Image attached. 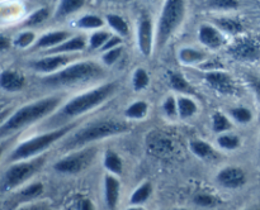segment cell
<instances>
[{"label":"cell","mask_w":260,"mask_h":210,"mask_svg":"<svg viewBox=\"0 0 260 210\" xmlns=\"http://www.w3.org/2000/svg\"><path fill=\"white\" fill-rule=\"evenodd\" d=\"M85 48V38L75 37L70 40L61 43L57 47L48 51V53H62V52H74V51H80Z\"/></svg>","instance_id":"17"},{"label":"cell","mask_w":260,"mask_h":210,"mask_svg":"<svg viewBox=\"0 0 260 210\" xmlns=\"http://www.w3.org/2000/svg\"><path fill=\"white\" fill-rule=\"evenodd\" d=\"M80 210H94V206L88 199H84L80 204Z\"/></svg>","instance_id":"45"},{"label":"cell","mask_w":260,"mask_h":210,"mask_svg":"<svg viewBox=\"0 0 260 210\" xmlns=\"http://www.w3.org/2000/svg\"><path fill=\"white\" fill-rule=\"evenodd\" d=\"M190 149L193 151V153L197 154L198 157H202V158H206V157L213 154L212 147L208 143L202 141H193L190 142Z\"/></svg>","instance_id":"28"},{"label":"cell","mask_w":260,"mask_h":210,"mask_svg":"<svg viewBox=\"0 0 260 210\" xmlns=\"http://www.w3.org/2000/svg\"><path fill=\"white\" fill-rule=\"evenodd\" d=\"M217 24L220 25L222 29H225L226 32L233 33V34H236V33L241 32L243 30V25L238 22V20L230 19V18H223V19H218Z\"/></svg>","instance_id":"29"},{"label":"cell","mask_w":260,"mask_h":210,"mask_svg":"<svg viewBox=\"0 0 260 210\" xmlns=\"http://www.w3.org/2000/svg\"><path fill=\"white\" fill-rule=\"evenodd\" d=\"M250 83L253 86L254 91H255L256 96H258V100L260 101V80H258V78H251Z\"/></svg>","instance_id":"44"},{"label":"cell","mask_w":260,"mask_h":210,"mask_svg":"<svg viewBox=\"0 0 260 210\" xmlns=\"http://www.w3.org/2000/svg\"><path fill=\"white\" fill-rule=\"evenodd\" d=\"M206 81L212 89L223 95H233L236 93V85L230 75L221 71H211L206 75Z\"/></svg>","instance_id":"10"},{"label":"cell","mask_w":260,"mask_h":210,"mask_svg":"<svg viewBox=\"0 0 260 210\" xmlns=\"http://www.w3.org/2000/svg\"><path fill=\"white\" fill-rule=\"evenodd\" d=\"M231 115L239 120L240 123H248V121L251 120V113L249 109L246 108H235L230 110Z\"/></svg>","instance_id":"38"},{"label":"cell","mask_w":260,"mask_h":210,"mask_svg":"<svg viewBox=\"0 0 260 210\" xmlns=\"http://www.w3.org/2000/svg\"><path fill=\"white\" fill-rule=\"evenodd\" d=\"M170 83H172L173 88L178 91H183V93H193V90L190 89V85L187 82L184 77L179 73L172 72L169 76Z\"/></svg>","instance_id":"27"},{"label":"cell","mask_w":260,"mask_h":210,"mask_svg":"<svg viewBox=\"0 0 260 210\" xmlns=\"http://www.w3.org/2000/svg\"><path fill=\"white\" fill-rule=\"evenodd\" d=\"M61 103L60 96H52V98L42 99L36 103L28 104V105L23 106V108L18 109L7 121L2 124L0 128V134L3 137L12 134L14 132L19 131V129L25 128L29 124L35 123V121L40 120L43 116L47 114L52 113L53 110L58 108Z\"/></svg>","instance_id":"1"},{"label":"cell","mask_w":260,"mask_h":210,"mask_svg":"<svg viewBox=\"0 0 260 210\" xmlns=\"http://www.w3.org/2000/svg\"><path fill=\"white\" fill-rule=\"evenodd\" d=\"M231 128V123L223 114L215 113L213 114V129L216 132H225Z\"/></svg>","instance_id":"34"},{"label":"cell","mask_w":260,"mask_h":210,"mask_svg":"<svg viewBox=\"0 0 260 210\" xmlns=\"http://www.w3.org/2000/svg\"><path fill=\"white\" fill-rule=\"evenodd\" d=\"M116 83L109 82L106 83V85L99 86V88L94 89V90L88 91V93L76 96V98L69 101L61 109L55 120H52V123L58 124L60 121L68 120V119H71L74 116L80 115V114H84L86 111L91 110V109L96 108L102 103H104L109 96L113 95V93L116 91Z\"/></svg>","instance_id":"3"},{"label":"cell","mask_w":260,"mask_h":210,"mask_svg":"<svg viewBox=\"0 0 260 210\" xmlns=\"http://www.w3.org/2000/svg\"><path fill=\"white\" fill-rule=\"evenodd\" d=\"M128 210H144V209H141V207H129Z\"/></svg>","instance_id":"48"},{"label":"cell","mask_w":260,"mask_h":210,"mask_svg":"<svg viewBox=\"0 0 260 210\" xmlns=\"http://www.w3.org/2000/svg\"><path fill=\"white\" fill-rule=\"evenodd\" d=\"M229 53L241 61H255L260 57V47L253 39L244 38L231 46Z\"/></svg>","instance_id":"9"},{"label":"cell","mask_w":260,"mask_h":210,"mask_svg":"<svg viewBox=\"0 0 260 210\" xmlns=\"http://www.w3.org/2000/svg\"><path fill=\"white\" fill-rule=\"evenodd\" d=\"M178 111H179L180 118H189V116H192L197 111V105L190 99L180 98L178 100Z\"/></svg>","instance_id":"23"},{"label":"cell","mask_w":260,"mask_h":210,"mask_svg":"<svg viewBox=\"0 0 260 210\" xmlns=\"http://www.w3.org/2000/svg\"><path fill=\"white\" fill-rule=\"evenodd\" d=\"M139 47L145 56H150L152 48V24L149 18H144L140 22Z\"/></svg>","instance_id":"13"},{"label":"cell","mask_w":260,"mask_h":210,"mask_svg":"<svg viewBox=\"0 0 260 210\" xmlns=\"http://www.w3.org/2000/svg\"><path fill=\"white\" fill-rule=\"evenodd\" d=\"M43 163H45V157H38L29 162H19V163L10 166L3 176V191H9L27 181L42 167Z\"/></svg>","instance_id":"7"},{"label":"cell","mask_w":260,"mask_h":210,"mask_svg":"<svg viewBox=\"0 0 260 210\" xmlns=\"http://www.w3.org/2000/svg\"><path fill=\"white\" fill-rule=\"evenodd\" d=\"M18 210H47L43 205H30V206H25V207H20Z\"/></svg>","instance_id":"46"},{"label":"cell","mask_w":260,"mask_h":210,"mask_svg":"<svg viewBox=\"0 0 260 210\" xmlns=\"http://www.w3.org/2000/svg\"><path fill=\"white\" fill-rule=\"evenodd\" d=\"M180 60L185 63H197L205 60V53L200 52V51L192 50V48H184L180 51L179 53Z\"/></svg>","instance_id":"25"},{"label":"cell","mask_w":260,"mask_h":210,"mask_svg":"<svg viewBox=\"0 0 260 210\" xmlns=\"http://www.w3.org/2000/svg\"><path fill=\"white\" fill-rule=\"evenodd\" d=\"M147 114V104L145 101H136L129 105L126 110V115L132 119H142Z\"/></svg>","instance_id":"24"},{"label":"cell","mask_w":260,"mask_h":210,"mask_svg":"<svg viewBox=\"0 0 260 210\" xmlns=\"http://www.w3.org/2000/svg\"><path fill=\"white\" fill-rule=\"evenodd\" d=\"M119 43H121V39H119L118 37H112L111 39H109L108 42H107L106 45L103 46V47H102V50L107 51V52H108V51H111V50H113V48H116V46H118Z\"/></svg>","instance_id":"43"},{"label":"cell","mask_w":260,"mask_h":210,"mask_svg":"<svg viewBox=\"0 0 260 210\" xmlns=\"http://www.w3.org/2000/svg\"><path fill=\"white\" fill-rule=\"evenodd\" d=\"M36 35L33 32H24V33H20L19 35H18V38L15 39V46H18V47H28V46L30 45V43L35 40Z\"/></svg>","instance_id":"39"},{"label":"cell","mask_w":260,"mask_h":210,"mask_svg":"<svg viewBox=\"0 0 260 210\" xmlns=\"http://www.w3.org/2000/svg\"><path fill=\"white\" fill-rule=\"evenodd\" d=\"M71 128H73V125L61 127V128L56 129V131L48 132V133L42 134V136L35 137V138L29 139V141H25L24 143L19 144L13 151V153L10 154V161H20V159L29 158V157L35 156V154L41 153L42 151L47 149L51 144L58 141L61 137L68 134Z\"/></svg>","instance_id":"6"},{"label":"cell","mask_w":260,"mask_h":210,"mask_svg":"<svg viewBox=\"0 0 260 210\" xmlns=\"http://www.w3.org/2000/svg\"><path fill=\"white\" fill-rule=\"evenodd\" d=\"M9 46H10L9 40H8L4 35H2V37H0V50H5V48H8Z\"/></svg>","instance_id":"47"},{"label":"cell","mask_w":260,"mask_h":210,"mask_svg":"<svg viewBox=\"0 0 260 210\" xmlns=\"http://www.w3.org/2000/svg\"><path fill=\"white\" fill-rule=\"evenodd\" d=\"M42 191H43V185L36 182V184H32L29 185V186L24 187V189L19 192L18 196L22 197V199H33V197L40 196V195L42 194Z\"/></svg>","instance_id":"30"},{"label":"cell","mask_w":260,"mask_h":210,"mask_svg":"<svg viewBox=\"0 0 260 210\" xmlns=\"http://www.w3.org/2000/svg\"><path fill=\"white\" fill-rule=\"evenodd\" d=\"M119 182L113 176H106V201L109 209H114L118 202Z\"/></svg>","instance_id":"16"},{"label":"cell","mask_w":260,"mask_h":210,"mask_svg":"<svg viewBox=\"0 0 260 210\" xmlns=\"http://www.w3.org/2000/svg\"><path fill=\"white\" fill-rule=\"evenodd\" d=\"M84 5V2L81 0H63L58 4L57 10H56V17L57 18H63L66 15L71 14V13L76 12L78 9H80Z\"/></svg>","instance_id":"20"},{"label":"cell","mask_w":260,"mask_h":210,"mask_svg":"<svg viewBox=\"0 0 260 210\" xmlns=\"http://www.w3.org/2000/svg\"><path fill=\"white\" fill-rule=\"evenodd\" d=\"M121 53H122V48L121 47L113 48V50L106 52V53H104V56H103L104 63H106V65H108V66L113 65V63L116 62V61L119 58Z\"/></svg>","instance_id":"40"},{"label":"cell","mask_w":260,"mask_h":210,"mask_svg":"<svg viewBox=\"0 0 260 210\" xmlns=\"http://www.w3.org/2000/svg\"><path fill=\"white\" fill-rule=\"evenodd\" d=\"M149 147L150 151H151L152 153L157 154V156H162V154H167L173 151L172 141L164 136H159L156 137V138L152 139V142L149 144Z\"/></svg>","instance_id":"19"},{"label":"cell","mask_w":260,"mask_h":210,"mask_svg":"<svg viewBox=\"0 0 260 210\" xmlns=\"http://www.w3.org/2000/svg\"><path fill=\"white\" fill-rule=\"evenodd\" d=\"M185 5L180 0H169L165 3L164 10L161 13V17L159 20V27H157L156 35V48L161 50L173 33L175 32L179 24L184 18Z\"/></svg>","instance_id":"5"},{"label":"cell","mask_w":260,"mask_h":210,"mask_svg":"<svg viewBox=\"0 0 260 210\" xmlns=\"http://www.w3.org/2000/svg\"><path fill=\"white\" fill-rule=\"evenodd\" d=\"M109 34L107 32H96L91 35L90 38V48L91 50H96V48L103 47L107 43Z\"/></svg>","instance_id":"37"},{"label":"cell","mask_w":260,"mask_h":210,"mask_svg":"<svg viewBox=\"0 0 260 210\" xmlns=\"http://www.w3.org/2000/svg\"><path fill=\"white\" fill-rule=\"evenodd\" d=\"M217 143L220 144V147L226 149H235L238 148L240 141H239L238 136H234V134H222V136L218 137Z\"/></svg>","instance_id":"31"},{"label":"cell","mask_w":260,"mask_h":210,"mask_svg":"<svg viewBox=\"0 0 260 210\" xmlns=\"http://www.w3.org/2000/svg\"><path fill=\"white\" fill-rule=\"evenodd\" d=\"M194 202L200 206H205V207H211L215 206L216 204H218L217 197L213 196V195L210 194H198L194 196Z\"/></svg>","instance_id":"36"},{"label":"cell","mask_w":260,"mask_h":210,"mask_svg":"<svg viewBox=\"0 0 260 210\" xmlns=\"http://www.w3.org/2000/svg\"><path fill=\"white\" fill-rule=\"evenodd\" d=\"M104 166L112 174L119 175L122 172V161L118 154L113 151H107L106 159H104Z\"/></svg>","instance_id":"21"},{"label":"cell","mask_w":260,"mask_h":210,"mask_svg":"<svg viewBox=\"0 0 260 210\" xmlns=\"http://www.w3.org/2000/svg\"><path fill=\"white\" fill-rule=\"evenodd\" d=\"M200 39L203 45L207 46L208 48H212V50H217L225 42L221 33L211 25H202L201 27Z\"/></svg>","instance_id":"14"},{"label":"cell","mask_w":260,"mask_h":210,"mask_svg":"<svg viewBox=\"0 0 260 210\" xmlns=\"http://www.w3.org/2000/svg\"><path fill=\"white\" fill-rule=\"evenodd\" d=\"M96 154L95 148H86L75 152L55 163V170L63 174H76L85 170L94 161Z\"/></svg>","instance_id":"8"},{"label":"cell","mask_w":260,"mask_h":210,"mask_svg":"<svg viewBox=\"0 0 260 210\" xmlns=\"http://www.w3.org/2000/svg\"><path fill=\"white\" fill-rule=\"evenodd\" d=\"M107 20H108V24L114 30H117L121 35L128 34V25H127V23L121 17H118L116 14H109L107 15Z\"/></svg>","instance_id":"26"},{"label":"cell","mask_w":260,"mask_h":210,"mask_svg":"<svg viewBox=\"0 0 260 210\" xmlns=\"http://www.w3.org/2000/svg\"><path fill=\"white\" fill-rule=\"evenodd\" d=\"M128 131V125L118 120H102L95 121L85 128L80 129L75 134L66 139L63 143L65 149H75L89 142H94L96 139L107 138V137L116 136V134L123 133Z\"/></svg>","instance_id":"4"},{"label":"cell","mask_w":260,"mask_h":210,"mask_svg":"<svg viewBox=\"0 0 260 210\" xmlns=\"http://www.w3.org/2000/svg\"><path fill=\"white\" fill-rule=\"evenodd\" d=\"M24 77L20 73L12 70H5L0 76V85L3 90L7 91H19L24 86Z\"/></svg>","instance_id":"15"},{"label":"cell","mask_w":260,"mask_h":210,"mask_svg":"<svg viewBox=\"0 0 260 210\" xmlns=\"http://www.w3.org/2000/svg\"><path fill=\"white\" fill-rule=\"evenodd\" d=\"M217 180L222 186L228 187V189H238V187L243 186L246 181L245 174H244L243 170L234 166L223 169L218 174Z\"/></svg>","instance_id":"11"},{"label":"cell","mask_w":260,"mask_h":210,"mask_svg":"<svg viewBox=\"0 0 260 210\" xmlns=\"http://www.w3.org/2000/svg\"><path fill=\"white\" fill-rule=\"evenodd\" d=\"M164 110H165V113H167L169 116H172V118L175 115V114H177L178 104H175L174 98H172V96H170V98H168L167 100H165Z\"/></svg>","instance_id":"42"},{"label":"cell","mask_w":260,"mask_h":210,"mask_svg":"<svg viewBox=\"0 0 260 210\" xmlns=\"http://www.w3.org/2000/svg\"><path fill=\"white\" fill-rule=\"evenodd\" d=\"M151 191H152L151 184H150V182H145V184H142L141 186H140L139 189L132 194L131 199H129V202L134 205L142 204V202H145L147 199H149V196L151 195Z\"/></svg>","instance_id":"22"},{"label":"cell","mask_w":260,"mask_h":210,"mask_svg":"<svg viewBox=\"0 0 260 210\" xmlns=\"http://www.w3.org/2000/svg\"><path fill=\"white\" fill-rule=\"evenodd\" d=\"M149 85V75H147V72L145 70H142V68H139V70H136V72H135L134 75V88L135 90H142V89H145L146 86Z\"/></svg>","instance_id":"32"},{"label":"cell","mask_w":260,"mask_h":210,"mask_svg":"<svg viewBox=\"0 0 260 210\" xmlns=\"http://www.w3.org/2000/svg\"><path fill=\"white\" fill-rule=\"evenodd\" d=\"M70 60V56L66 55L53 56V57H45L30 63V67H32L33 70L38 71V72H53V71L58 70L60 67L65 66Z\"/></svg>","instance_id":"12"},{"label":"cell","mask_w":260,"mask_h":210,"mask_svg":"<svg viewBox=\"0 0 260 210\" xmlns=\"http://www.w3.org/2000/svg\"><path fill=\"white\" fill-rule=\"evenodd\" d=\"M69 35H70V33L68 32L47 33V34H45L40 40H38L36 47L42 48V47H51V46H56V47H57L58 45L63 43V40H65Z\"/></svg>","instance_id":"18"},{"label":"cell","mask_w":260,"mask_h":210,"mask_svg":"<svg viewBox=\"0 0 260 210\" xmlns=\"http://www.w3.org/2000/svg\"><path fill=\"white\" fill-rule=\"evenodd\" d=\"M104 71L98 63L85 61V62L74 63L63 68L60 72L47 76L42 80L46 86L50 88H71V86L85 83L101 78Z\"/></svg>","instance_id":"2"},{"label":"cell","mask_w":260,"mask_h":210,"mask_svg":"<svg viewBox=\"0 0 260 210\" xmlns=\"http://www.w3.org/2000/svg\"><path fill=\"white\" fill-rule=\"evenodd\" d=\"M211 7L220 8V9H231V8H236L239 5L238 2L234 0H215V2H210Z\"/></svg>","instance_id":"41"},{"label":"cell","mask_w":260,"mask_h":210,"mask_svg":"<svg viewBox=\"0 0 260 210\" xmlns=\"http://www.w3.org/2000/svg\"><path fill=\"white\" fill-rule=\"evenodd\" d=\"M47 17H48L47 8H41V9L36 10V12L28 18L27 22H25V25H33V27H35V25L40 24V23H42L43 20L47 19Z\"/></svg>","instance_id":"35"},{"label":"cell","mask_w":260,"mask_h":210,"mask_svg":"<svg viewBox=\"0 0 260 210\" xmlns=\"http://www.w3.org/2000/svg\"><path fill=\"white\" fill-rule=\"evenodd\" d=\"M103 25V20L96 15H85L79 20V27L94 29V28H101Z\"/></svg>","instance_id":"33"}]
</instances>
